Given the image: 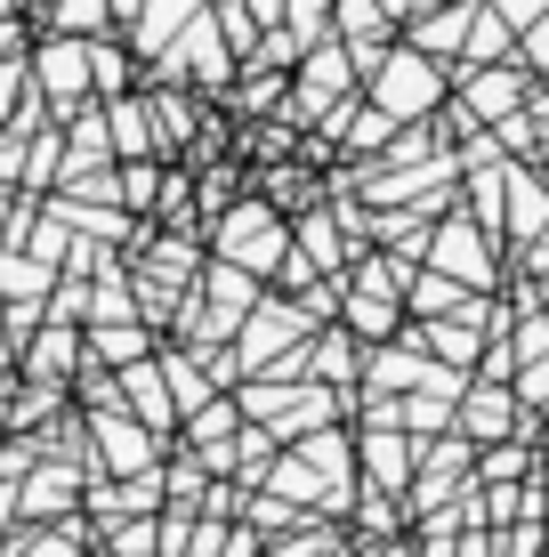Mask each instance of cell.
<instances>
[{
	"label": "cell",
	"mask_w": 549,
	"mask_h": 557,
	"mask_svg": "<svg viewBox=\"0 0 549 557\" xmlns=\"http://www.w3.org/2000/svg\"><path fill=\"white\" fill-rule=\"evenodd\" d=\"M219 259L235 267V275H259V267H275L283 259V219L267 202H235L219 219Z\"/></svg>",
	"instance_id": "obj_2"
},
{
	"label": "cell",
	"mask_w": 549,
	"mask_h": 557,
	"mask_svg": "<svg viewBox=\"0 0 549 557\" xmlns=\"http://www.w3.org/2000/svg\"><path fill=\"white\" fill-rule=\"evenodd\" d=\"M98 445H105V460H122V469H138V460H146V445H138V429H129V420H98Z\"/></svg>",
	"instance_id": "obj_12"
},
{
	"label": "cell",
	"mask_w": 549,
	"mask_h": 557,
	"mask_svg": "<svg viewBox=\"0 0 549 557\" xmlns=\"http://www.w3.org/2000/svg\"><path fill=\"white\" fill-rule=\"evenodd\" d=\"M437 267H445V275H461V283H494V267H485V243H477V226H461V219H452L445 235H437Z\"/></svg>",
	"instance_id": "obj_5"
},
{
	"label": "cell",
	"mask_w": 549,
	"mask_h": 557,
	"mask_svg": "<svg viewBox=\"0 0 549 557\" xmlns=\"http://www.w3.org/2000/svg\"><path fill=\"white\" fill-rule=\"evenodd\" d=\"M283 16V0H251V25H275Z\"/></svg>",
	"instance_id": "obj_24"
},
{
	"label": "cell",
	"mask_w": 549,
	"mask_h": 557,
	"mask_svg": "<svg viewBox=\"0 0 549 557\" xmlns=\"http://www.w3.org/2000/svg\"><path fill=\"white\" fill-rule=\"evenodd\" d=\"M33 73H41V89L57 98V113H73L82 106V73H89V41H49L33 57Z\"/></svg>",
	"instance_id": "obj_3"
},
{
	"label": "cell",
	"mask_w": 549,
	"mask_h": 557,
	"mask_svg": "<svg viewBox=\"0 0 549 557\" xmlns=\"http://www.w3.org/2000/svg\"><path fill=\"white\" fill-rule=\"evenodd\" d=\"M509 420H517V405H509L501 388H477V396H469V412H461V429L469 436H509Z\"/></svg>",
	"instance_id": "obj_8"
},
{
	"label": "cell",
	"mask_w": 549,
	"mask_h": 557,
	"mask_svg": "<svg viewBox=\"0 0 549 557\" xmlns=\"http://www.w3.org/2000/svg\"><path fill=\"white\" fill-rule=\"evenodd\" d=\"M541 9H549V0H494L501 25H541Z\"/></svg>",
	"instance_id": "obj_19"
},
{
	"label": "cell",
	"mask_w": 549,
	"mask_h": 557,
	"mask_svg": "<svg viewBox=\"0 0 549 557\" xmlns=\"http://www.w3.org/2000/svg\"><path fill=\"white\" fill-rule=\"evenodd\" d=\"M509 186H517V235H541V226H549V195H541L534 178H525V170H517Z\"/></svg>",
	"instance_id": "obj_13"
},
{
	"label": "cell",
	"mask_w": 549,
	"mask_h": 557,
	"mask_svg": "<svg viewBox=\"0 0 549 557\" xmlns=\"http://www.w3.org/2000/svg\"><path fill=\"white\" fill-rule=\"evenodd\" d=\"M105 16H113L105 0H57V25H82L89 33V25H105Z\"/></svg>",
	"instance_id": "obj_16"
},
{
	"label": "cell",
	"mask_w": 549,
	"mask_h": 557,
	"mask_svg": "<svg viewBox=\"0 0 549 557\" xmlns=\"http://www.w3.org/2000/svg\"><path fill=\"white\" fill-rule=\"evenodd\" d=\"M372 73H380L372 106H380L388 122H412V113H428V106L445 98V73H437V57H421V49H388Z\"/></svg>",
	"instance_id": "obj_1"
},
{
	"label": "cell",
	"mask_w": 549,
	"mask_h": 557,
	"mask_svg": "<svg viewBox=\"0 0 549 557\" xmlns=\"http://www.w3.org/2000/svg\"><path fill=\"white\" fill-rule=\"evenodd\" d=\"M517 98H525V82L517 73H469V122H517Z\"/></svg>",
	"instance_id": "obj_4"
},
{
	"label": "cell",
	"mask_w": 549,
	"mask_h": 557,
	"mask_svg": "<svg viewBox=\"0 0 549 557\" xmlns=\"http://www.w3.org/2000/svg\"><path fill=\"white\" fill-rule=\"evenodd\" d=\"M412 307H421V315H445V307H469V299H461V283L421 275V283H412Z\"/></svg>",
	"instance_id": "obj_14"
},
{
	"label": "cell",
	"mask_w": 549,
	"mask_h": 557,
	"mask_svg": "<svg viewBox=\"0 0 549 557\" xmlns=\"http://www.w3.org/2000/svg\"><path fill=\"white\" fill-rule=\"evenodd\" d=\"M0 525H9V493H0Z\"/></svg>",
	"instance_id": "obj_27"
},
{
	"label": "cell",
	"mask_w": 549,
	"mask_h": 557,
	"mask_svg": "<svg viewBox=\"0 0 549 557\" xmlns=\"http://www.w3.org/2000/svg\"><path fill=\"white\" fill-rule=\"evenodd\" d=\"M73 363V332H41V348H33V372H65Z\"/></svg>",
	"instance_id": "obj_15"
},
{
	"label": "cell",
	"mask_w": 549,
	"mask_h": 557,
	"mask_svg": "<svg viewBox=\"0 0 549 557\" xmlns=\"http://www.w3.org/2000/svg\"><path fill=\"white\" fill-rule=\"evenodd\" d=\"M0 283H9V292H41V267H33V259H9V267H0Z\"/></svg>",
	"instance_id": "obj_18"
},
{
	"label": "cell",
	"mask_w": 549,
	"mask_h": 557,
	"mask_svg": "<svg viewBox=\"0 0 549 557\" xmlns=\"http://www.w3.org/2000/svg\"><path fill=\"white\" fill-rule=\"evenodd\" d=\"M364 460H372V476H380V485H404V469H412V453H404V436H396V429L364 436Z\"/></svg>",
	"instance_id": "obj_10"
},
{
	"label": "cell",
	"mask_w": 549,
	"mask_h": 557,
	"mask_svg": "<svg viewBox=\"0 0 549 557\" xmlns=\"http://www.w3.org/2000/svg\"><path fill=\"white\" fill-rule=\"evenodd\" d=\"M534 65H549V9H541V25H534Z\"/></svg>",
	"instance_id": "obj_23"
},
{
	"label": "cell",
	"mask_w": 549,
	"mask_h": 557,
	"mask_svg": "<svg viewBox=\"0 0 549 557\" xmlns=\"http://www.w3.org/2000/svg\"><path fill=\"white\" fill-rule=\"evenodd\" d=\"M25 557H73V542L57 533V542H25Z\"/></svg>",
	"instance_id": "obj_22"
},
{
	"label": "cell",
	"mask_w": 549,
	"mask_h": 557,
	"mask_svg": "<svg viewBox=\"0 0 549 557\" xmlns=\"http://www.w3.org/2000/svg\"><path fill=\"white\" fill-rule=\"evenodd\" d=\"M9 57H16V25L0 16V65H9Z\"/></svg>",
	"instance_id": "obj_25"
},
{
	"label": "cell",
	"mask_w": 549,
	"mask_h": 557,
	"mask_svg": "<svg viewBox=\"0 0 549 557\" xmlns=\"http://www.w3.org/2000/svg\"><path fill=\"white\" fill-rule=\"evenodd\" d=\"M469 16H477V9H445V16H428L412 49H421V57H452V49H469Z\"/></svg>",
	"instance_id": "obj_9"
},
{
	"label": "cell",
	"mask_w": 549,
	"mask_h": 557,
	"mask_svg": "<svg viewBox=\"0 0 549 557\" xmlns=\"http://www.w3.org/2000/svg\"><path fill=\"white\" fill-rule=\"evenodd\" d=\"M348 323H355V332H388V323H396L388 267H364V275H355V307H348Z\"/></svg>",
	"instance_id": "obj_7"
},
{
	"label": "cell",
	"mask_w": 549,
	"mask_h": 557,
	"mask_svg": "<svg viewBox=\"0 0 549 557\" xmlns=\"http://www.w3.org/2000/svg\"><path fill=\"white\" fill-rule=\"evenodd\" d=\"M226 420H235L226 405H202V412H195V436H202V445H211V436H226Z\"/></svg>",
	"instance_id": "obj_20"
},
{
	"label": "cell",
	"mask_w": 549,
	"mask_h": 557,
	"mask_svg": "<svg viewBox=\"0 0 549 557\" xmlns=\"http://www.w3.org/2000/svg\"><path fill=\"white\" fill-rule=\"evenodd\" d=\"M129 388H138V412H146V420H154V429H162V420H170V405H162L154 372H129Z\"/></svg>",
	"instance_id": "obj_17"
},
{
	"label": "cell",
	"mask_w": 549,
	"mask_h": 557,
	"mask_svg": "<svg viewBox=\"0 0 549 557\" xmlns=\"http://www.w3.org/2000/svg\"><path fill=\"white\" fill-rule=\"evenodd\" d=\"M16 82H25V65H16V57H9V65H0V113H9V98H16Z\"/></svg>",
	"instance_id": "obj_21"
},
{
	"label": "cell",
	"mask_w": 549,
	"mask_h": 557,
	"mask_svg": "<svg viewBox=\"0 0 549 557\" xmlns=\"http://www.w3.org/2000/svg\"><path fill=\"white\" fill-rule=\"evenodd\" d=\"M195 0H146V9H138V49L146 57H170V33H178V25H195Z\"/></svg>",
	"instance_id": "obj_6"
},
{
	"label": "cell",
	"mask_w": 549,
	"mask_h": 557,
	"mask_svg": "<svg viewBox=\"0 0 549 557\" xmlns=\"http://www.w3.org/2000/svg\"><path fill=\"white\" fill-rule=\"evenodd\" d=\"M469 57H477V65H494V57H509V25H501L494 9H485V16H469Z\"/></svg>",
	"instance_id": "obj_11"
},
{
	"label": "cell",
	"mask_w": 549,
	"mask_h": 557,
	"mask_svg": "<svg viewBox=\"0 0 549 557\" xmlns=\"http://www.w3.org/2000/svg\"><path fill=\"white\" fill-rule=\"evenodd\" d=\"M0 9H9V0H0Z\"/></svg>",
	"instance_id": "obj_28"
},
{
	"label": "cell",
	"mask_w": 549,
	"mask_h": 557,
	"mask_svg": "<svg viewBox=\"0 0 549 557\" xmlns=\"http://www.w3.org/2000/svg\"><path fill=\"white\" fill-rule=\"evenodd\" d=\"M372 9H380V16H404V9H421V0H372Z\"/></svg>",
	"instance_id": "obj_26"
}]
</instances>
